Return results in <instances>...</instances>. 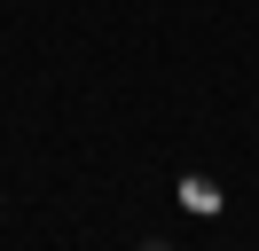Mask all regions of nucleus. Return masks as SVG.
<instances>
[{
    "instance_id": "1",
    "label": "nucleus",
    "mask_w": 259,
    "mask_h": 251,
    "mask_svg": "<svg viewBox=\"0 0 259 251\" xmlns=\"http://www.w3.org/2000/svg\"><path fill=\"white\" fill-rule=\"evenodd\" d=\"M142 251H173V243H142Z\"/></svg>"
}]
</instances>
